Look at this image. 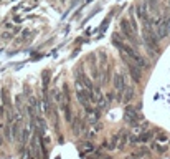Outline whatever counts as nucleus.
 Returning <instances> with one entry per match:
<instances>
[{
	"label": "nucleus",
	"instance_id": "6",
	"mask_svg": "<svg viewBox=\"0 0 170 159\" xmlns=\"http://www.w3.org/2000/svg\"><path fill=\"white\" fill-rule=\"evenodd\" d=\"M125 119H127L129 123H132V124H137V121H139L135 109L130 108V106H127V108H125Z\"/></svg>",
	"mask_w": 170,
	"mask_h": 159
},
{
	"label": "nucleus",
	"instance_id": "9",
	"mask_svg": "<svg viewBox=\"0 0 170 159\" xmlns=\"http://www.w3.org/2000/svg\"><path fill=\"white\" fill-rule=\"evenodd\" d=\"M2 143H3V138H2V136H0V144H2Z\"/></svg>",
	"mask_w": 170,
	"mask_h": 159
},
{
	"label": "nucleus",
	"instance_id": "5",
	"mask_svg": "<svg viewBox=\"0 0 170 159\" xmlns=\"http://www.w3.org/2000/svg\"><path fill=\"white\" fill-rule=\"evenodd\" d=\"M114 88H116V91H119V93H122V91L125 90V80H124L122 75L114 76Z\"/></svg>",
	"mask_w": 170,
	"mask_h": 159
},
{
	"label": "nucleus",
	"instance_id": "3",
	"mask_svg": "<svg viewBox=\"0 0 170 159\" xmlns=\"http://www.w3.org/2000/svg\"><path fill=\"white\" fill-rule=\"evenodd\" d=\"M154 30H155V33H157L159 40L170 37V17H165L164 20L154 22Z\"/></svg>",
	"mask_w": 170,
	"mask_h": 159
},
{
	"label": "nucleus",
	"instance_id": "4",
	"mask_svg": "<svg viewBox=\"0 0 170 159\" xmlns=\"http://www.w3.org/2000/svg\"><path fill=\"white\" fill-rule=\"evenodd\" d=\"M147 13H149V8H147V5H145V3H139V5L135 7V15H137V18H139L142 23H145L147 20H150Z\"/></svg>",
	"mask_w": 170,
	"mask_h": 159
},
{
	"label": "nucleus",
	"instance_id": "1",
	"mask_svg": "<svg viewBox=\"0 0 170 159\" xmlns=\"http://www.w3.org/2000/svg\"><path fill=\"white\" fill-rule=\"evenodd\" d=\"M119 25H121V32H122L124 40H127L132 46L137 48L140 45V42H139V35H137V23H135V18L132 15H129V18H122Z\"/></svg>",
	"mask_w": 170,
	"mask_h": 159
},
{
	"label": "nucleus",
	"instance_id": "7",
	"mask_svg": "<svg viewBox=\"0 0 170 159\" xmlns=\"http://www.w3.org/2000/svg\"><path fill=\"white\" fill-rule=\"evenodd\" d=\"M0 93H2V104H3V106H10V99H8V90L3 88Z\"/></svg>",
	"mask_w": 170,
	"mask_h": 159
},
{
	"label": "nucleus",
	"instance_id": "8",
	"mask_svg": "<svg viewBox=\"0 0 170 159\" xmlns=\"http://www.w3.org/2000/svg\"><path fill=\"white\" fill-rule=\"evenodd\" d=\"M134 96V93H132V90H127L125 91V96H124V101H129L130 98Z\"/></svg>",
	"mask_w": 170,
	"mask_h": 159
},
{
	"label": "nucleus",
	"instance_id": "2",
	"mask_svg": "<svg viewBox=\"0 0 170 159\" xmlns=\"http://www.w3.org/2000/svg\"><path fill=\"white\" fill-rule=\"evenodd\" d=\"M121 58H122V61L125 65H127V70H129V73H130V76H132V80L135 81V83H139L140 80H142V68L135 63L134 60H130L129 56H125V55H122L121 53Z\"/></svg>",
	"mask_w": 170,
	"mask_h": 159
}]
</instances>
